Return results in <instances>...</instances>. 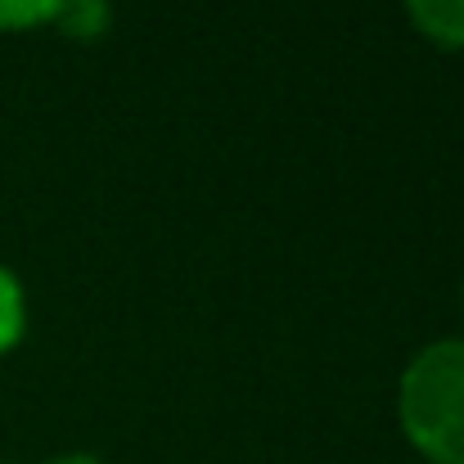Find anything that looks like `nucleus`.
<instances>
[{"instance_id":"obj_8","label":"nucleus","mask_w":464,"mask_h":464,"mask_svg":"<svg viewBox=\"0 0 464 464\" xmlns=\"http://www.w3.org/2000/svg\"><path fill=\"white\" fill-rule=\"evenodd\" d=\"M0 464H5V460H0Z\"/></svg>"},{"instance_id":"obj_6","label":"nucleus","mask_w":464,"mask_h":464,"mask_svg":"<svg viewBox=\"0 0 464 464\" xmlns=\"http://www.w3.org/2000/svg\"><path fill=\"white\" fill-rule=\"evenodd\" d=\"M41 464H109L104 456H95V451H63V456H50V460Z\"/></svg>"},{"instance_id":"obj_3","label":"nucleus","mask_w":464,"mask_h":464,"mask_svg":"<svg viewBox=\"0 0 464 464\" xmlns=\"http://www.w3.org/2000/svg\"><path fill=\"white\" fill-rule=\"evenodd\" d=\"M54 32L77 41V45H95L113 32V0H63Z\"/></svg>"},{"instance_id":"obj_2","label":"nucleus","mask_w":464,"mask_h":464,"mask_svg":"<svg viewBox=\"0 0 464 464\" xmlns=\"http://www.w3.org/2000/svg\"><path fill=\"white\" fill-rule=\"evenodd\" d=\"M401 14L433 50H464V0H401Z\"/></svg>"},{"instance_id":"obj_1","label":"nucleus","mask_w":464,"mask_h":464,"mask_svg":"<svg viewBox=\"0 0 464 464\" xmlns=\"http://www.w3.org/2000/svg\"><path fill=\"white\" fill-rule=\"evenodd\" d=\"M397 429L424 464H464V338H433L406 361Z\"/></svg>"},{"instance_id":"obj_5","label":"nucleus","mask_w":464,"mask_h":464,"mask_svg":"<svg viewBox=\"0 0 464 464\" xmlns=\"http://www.w3.org/2000/svg\"><path fill=\"white\" fill-rule=\"evenodd\" d=\"M63 0H0V32H36L54 27Z\"/></svg>"},{"instance_id":"obj_7","label":"nucleus","mask_w":464,"mask_h":464,"mask_svg":"<svg viewBox=\"0 0 464 464\" xmlns=\"http://www.w3.org/2000/svg\"><path fill=\"white\" fill-rule=\"evenodd\" d=\"M460 307H464V285H460Z\"/></svg>"},{"instance_id":"obj_4","label":"nucleus","mask_w":464,"mask_h":464,"mask_svg":"<svg viewBox=\"0 0 464 464\" xmlns=\"http://www.w3.org/2000/svg\"><path fill=\"white\" fill-rule=\"evenodd\" d=\"M27 338V285L0 262V361Z\"/></svg>"}]
</instances>
